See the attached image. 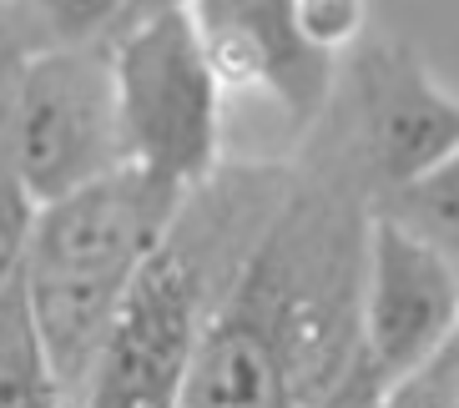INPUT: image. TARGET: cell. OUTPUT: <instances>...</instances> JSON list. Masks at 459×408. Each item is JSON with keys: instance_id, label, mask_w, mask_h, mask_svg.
<instances>
[{"instance_id": "cell-1", "label": "cell", "mask_w": 459, "mask_h": 408, "mask_svg": "<svg viewBox=\"0 0 459 408\" xmlns=\"http://www.w3.org/2000/svg\"><path fill=\"white\" fill-rule=\"evenodd\" d=\"M368 197L288 172V191L217 298L177 408H308L359 353Z\"/></svg>"}, {"instance_id": "cell-2", "label": "cell", "mask_w": 459, "mask_h": 408, "mask_svg": "<svg viewBox=\"0 0 459 408\" xmlns=\"http://www.w3.org/2000/svg\"><path fill=\"white\" fill-rule=\"evenodd\" d=\"M283 191V166H217V177L192 187L172 232L132 277L66 408H177L207 318Z\"/></svg>"}, {"instance_id": "cell-3", "label": "cell", "mask_w": 459, "mask_h": 408, "mask_svg": "<svg viewBox=\"0 0 459 408\" xmlns=\"http://www.w3.org/2000/svg\"><path fill=\"white\" fill-rule=\"evenodd\" d=\"M182 202V187L126 162L36 207L21 252V283L66 398L91 368L132 277L172 232Z\"/></svg>"}, {"instance_id": "cell-4", "label": "cell", "mask_w": 459, "mask_h": 408, "mask_svg": "<svg viewBox=\"0 0 459 408\" xmlns=\"http://www.w3.org/2000/svg\"><path fill=\"white\" fill-rule=\"evenodd\" d=\"M126 162L192 191L222 166V81L187 0L136 11L107 41Z\"/></svg>"}, {"instance_id": "cell-5", "label": "cell", "mask_w": 459, "mask_h": 408, "mask_svg": "<svg viewBox=\"0 0 459 408\" xmlns=\"http://www.w3.org/2000/svg\"><path fill=\"white\" fill-rule=\"evenodd\" d=\"M0 116L36 207L126 166L107 41L36 46L0 86Z\"/></svg>"}, {"instance_id": "cell-6", "label": "cell", "mask_w": 459, "mask_h": 408, "mask_svg": "<svg viewBox=\"0 0 459 408\" xmlns=\"http://www.w3.org/2000/svg\"><path fill=\"white\" fill-rule=\"evenodd\" d=\"M459 323V272L409 227L368 207L359 262V358L389 394Z\"/></svg>"}, {"instance_id": "cell-7", "label": "cell", "mask_w": 459, "mask_h": 408, "mask_svg": "<svg viewBox=\"0 0 459 408\" xmlns=\"http://www.w3.org/2000/svg\"><path fill=\"white\" fill-rule=\"evenodd\" d=\"M349 141L374 191L429 172L459 147V96L404 46H364L353 61Z\"/></svg>"}, {"instance_id": "cell-8", "label": "cell", "mask_w": 459, "mask_h": 408, "mask_svg": "<svg viewBox=\"0 0 459 408\" xmlns=\"http://www.w3.org/2000/svg\"><path fill=\"white\" fill-rule=\"evenodd\" d=\"M187 5L197 15L222 91L253 86L273 96L298 126L318 122L333 86V61L303 46L288 0H187Z\"/></svg>"}, {"instance_id": "cell-9", "label": "cell", "mask_w": 459, "mask_h": 408, "mask_svg": "<svg viewBox=\"0 0 459 408\" xmlns=\"http://www.w3.org/2000/svg\"><path fill=\"white\" fill-rule=\"evenodd\" d=\"M0 408H66V388L36 333L21 272L0 283Z\"/></svg>"}, {"instance_id": "cell-10", "label": "cell", "mask_w": 459, "mask_h": 408, "mask_svg": "<svg viewBox=\"0 0 459 408\" xmlns=\"http://www.w3.org/2000/svg\"><path fill=\"white\" fill-rule=\"evenodd\" d=\"M368 207H378L384 217L409 227L419 242L434 247L459 272V147L445 162H434L429 172H419V177L399 182V187L374 191Z\"/></svg>"}, {"instance_id": "cell-11", "label": "cell", "mask_w": 459, "mask_h": 408, "mask_svg": "<svg viewBox=\"0 0 459 408\" xmlns=\"http://www.w3.org/2000/svg\"><path fill=\"white\" fill-rule=\"evenodd\" d=\"M41 46L111 41L132 15V0H21Z\"/></svg>"}, {"instance_id": "cell-12", "label": "cell", "mask_w": 459, "mask_h": 408, "mask_svg": "<svg viewBox=\"0 0 459 408\" xmlns=\"http://www.w3.org/2000/svg\"><path fill=\"white\" fill-rule=\"evenodd\" d=\"M288 11H293V30L303 36V46L328 61L338 51H353L368 26V0H288Z\"/></svg>"}, {"instance_id": "cell-13", "label": "cell", "mask_w": 459, "mask_h": 408, "mask_svg": "<svg viewBox=\"0 0 459 408\" xmlns=\"http://www.w3.org/2000/svg\"><path fill=\"white\" fill-rule=\"evenodd\" d=\"M11 81V76H5ZM0 81V86H5ZM30 217H36V202H30L26 182L11 162V147H5V116H0V283H11L21 272V252H26L30 237Z\"/></svg>"}, {"instance_id": "cell-14", "label": "cell", "mask_w": 459, "mask_h": 408, "mask_svg": "<svg viewBox=\"0 0 459 408\" xmlns=\"http://www.w3.org/2000/svg\"><path fill=\"white\" fill-rule=\"evenodd\" d=\"M378 408H459V323L429 363L378 398Z\"/></svg>"}, {"instance_id": "cell-15", "label": "cell", "mask_w": 459, "mask_h": 408, "mask_svg": "<svg viewBox=\"0 0 459 408\" xmlns=\"http://www.w3.org/2000/svg\"><path fill=\"white\" fill-rule=\"evenodd\" d=\"M36 46H41V36L30 26L26 5H21V0H0V81H5Z\"/></svg>"}]
</instances>
